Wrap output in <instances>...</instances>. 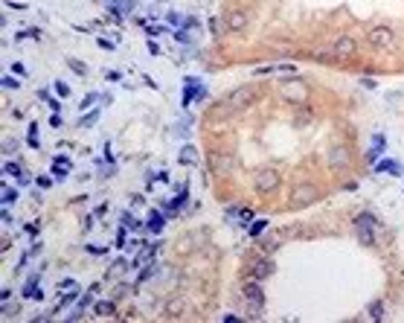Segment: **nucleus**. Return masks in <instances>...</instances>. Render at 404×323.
<instances>
[{
  "label": "nucleus",
  "instance_id": "nucleus-1",
  "mask_svg": "<svg viewBox=\"0 0 404 323\" xmlns=\"http://www.w3.org/2000/svg\"><path fill=\"white\" fill-rule=\"evenodd\" d=\"M241 294L250 306V318H262V309H265V291H262V280L256 277H247L244 286H241Z\"/></svg>",
  "mask_w": 404,
  "mask_h": 323
},
{
  "label": "nucleus",
  "instance_id": "nucleus-2",
  "mask_svg": "<svg viewBox=\"0 0 404 323\" xmlns=\"http://www.w3.org/2000/svg\"><path fill=\"white\" fill-rule=\"evenodd\" d=\"M355 230H358V242H361L364 248H372V245L378 242L381 224L372 219L370 213H361V216H355Z\"/></svg>",
  "mask_w": 404,
  "mask_h": 323
},
{
  "label": "nucleus",
  "instance_id": "nucleus-3",
  "mask_svg": "<svg viewBox=\"0 0 404 323\" xmlns=\"http://www.w3.org/2000/svg\"><path fill=\"white\" fill-rule=\"evenodd\" d=\"M282 99L288 105H305L308 102V85H305L303 79H285L282 82Z\"/></svg>",
  "mask_w": 404,
  "mask_h": 323
},
{
  "label": "nucleus",
  "instance_id": "nucleus-4",
  "mask_svg": "<svg viewBox=\"0 0 404 323\" xmlns=\"http://www.w3.org/2000/svg\"><path fill=\"white\" fill-rule=\"evenodd\" d=\"M329 50H332V61H346V58H352L355 55L358 41H355L352 35H337L335 41L329 44Z\"/></svg>",
  "mask_w": 404,
  "mask_h": 323
},
{
  "label": "nucleus",
  "instance_id": "nucleus-5",
  "mask_svg": "<svg viewBox=\"0 0 404 323\" xmlns=\"http://www.w3.org/2000/svg\"><path fill=\"white\" fill-rule=\"evenodd\" d=\"M238 166V157L233 152H212L209 154V169L215 175H230Z\"/></svg>",
  "mask_w": 404,
  "mask_h": 323
},
{
  "label": "nucleus",
  "instance_id": "nucleus-6",
  "mask_svg": "<svg viewBox=\"0 0 404 323\" xmlns=\"http://www.w3.org/2000/svg\"><path fill=\"white\" fill-rule=\"evenodd\" d=\"M317 201V192L311 184H297V187L291 189V195H288V204L294 207V210H300V207H308Z\"/></svg>",
  "mask_w": 404,
  "mask_h": 323
},
{
  "label": "nucleus",
  "instance_id": "nucleus-7",
  "mask_svg": "<svg viewBox=\"0 0 404 323\" xmlns=\"http://www.w3.org/2000/svg\"><path fill=\"white\" fill-rule=\"evenodd\" d=\"M279 184H282V178H279L276 169H259L253 175V187L259 189V192H273Z\"/></svg>",
  "mask_w": 404,
  "mask_h": 323
},
{
  "label": "nucleus",
  "instance_id": "nucleus-8",
  "mask_svg": "<svg viewBox=\"0 0 404 323\" xmlns=\"http://www.w3.org/2000/svg\"><path fill=\"white\" fill-rule=\"evenodd\" d=\"M367 41H370L372 47H378V50H387V47H393L396 35H393V29H390V26L378 23V26H370V32H367Z\"/></svg>",
  "mask_w": 404,
  "mask_h": 323
},
{
  "label": "nucleus",
  "instance_id": "nucleus-9",
  "mask_svg": "<svg viewBox=\"0 0 404 323\" xmlns=\"http://www.w3.org/2000/svg\"><path fill=\"white\" fill-rule=\"evenodd\" d=\"M253 102H256L253 87H236L233 93H227V108H233V111H244V108H250Z\"/></svg>",
  "mask_w": 404,
  "mask_h": 323
},
{
  "label": "nucleus",
  "instance_id": "nucleus-10",
  "mask_svg": "<svg viewBox=\"0 0 404 323\" xmlns=\"http://www.w3.org/2000/svg\"><path fill=\"white\" fill-rule=\"evenodd\" d=\"M273 271H276V262L270 254H259L250 262V277H256V280H268V277H273Z\"/></svg>",
  "mask_w": 404,
  "mask_h": 323
},
{
  "label": "nucleus",
  "instance_id": "nucleus-11",
  "mask_svg": "<svg viewBox=\"0 0 404 323\" xmlns=\"http://www.w3.org/2000/svg\"><path fill=\"white\" fill-rule=\"evenodd\" d=\"M326 160H329L332 169H346V166L352 163V152H349L346 146H332L329 154H326Z\"/></svg>",
  "mask_w": 404,
  "mask_h": 323
},
{
  "label": "nucleus",
  "instance_id": "nucleus-12",
  "mask_svg": "<svg viewBox=\"0 0 404 323\" xmlns=\"http://www.w3.org/2000/svg\"><path fill=\"white\" fill-rule=\"evenodd\" d=\"M247 23H250V12H244V9H236V12L227 15V29L230 32H244Z\"/></svg>",
  "mask_w": 404,
  "mask_h": 323
},
{
  "label": "nucleus",
  "instance_id": "nucleus-13",
  "mask_svg": "<svg viewBox=\"0 0 404 323\" xmlns=\"http://www.w3.org/2000/svg\"><path fill=\"white\" fill-rule=\"evenodd\" d=\"M73 169V160H70L67 154H58V157H52V178L55 181H64Z\"/></svg>",
  "mask_w": 404,
  "mask_h": 323
},
{
  "label": "nucleus",
  "instance_id": "nucleus-14",
  "mask_svg": "<svg viewBox=\"0 0 404 323\" xmlns=\"http://www.w3.org/2000/svg\"><path fill=\"white\" fill-rule=\"evenodd\" d=\"M311 122H314V108H308V102L297 105V111H294V125H297V128H305V125H311Z\"/></svg>",
  "mask_w": 404,
  "mask_h": 323
},
{
  "label": "nucleus",
  "instance_id": "nucleus-15",
  "mask_svg": "<svg viewBox=\"0 0 404 323\" xmlns=\"http://www.w3.org/2000/svg\"><path fill=\"white\" fill-rule=\"evenodd\" d=\"M279 245H282V239L276 236V233H265V236H259V251L262 254H276L279 251Z\"/></svg>",
  "mask_w": 404,
  "mask_h": 323
},
{
  "label": "nucleus",
  "instance_id": "nucleus-16",
  "mask_svg": "<svg viewBox=\"0 0 404 323\" xmlns=\"http://www.w3.org/2000/svg\"><path fill=\"white\" fill-rule=\"evenodd\" d=\"M384 149H387V140H384V134H375V137H372V149L367 152V160H370V163H375V160H378V154H384Z\"/></svg>",
  "mask_w": 404,
  "mask_h": 323
},
{
  "label": "nucleus",
  "instance_id": "nucleus-17",
  "mask_svg": "<svg viewBox=\"0 0 404 323\" xmlns=\"http://www.w3.org/2000/svg\"><path fill=\"white\" fill-rule=\"evenodd\" d=\"M93 312H96L99 318H114V315H117V300H96V303H93Z\"/></svg>",
  "mask_w": 404,
  "mask_h": 323
},
{
  "label": "nucleus",
  "instance_id": "nucleus-18",
  "mask_svg": "<svg viewBox=\"0 0 404 323\" xmlns=\"http://www.w3.org/2000/svg\"><path fill=\"white\" fill-rule=\"evenodd\" d=\"M73 300H79V289H67L61 297H58V303L52 306V315H58V312H64V309L73 303Z\"/></svg>",
  "mask_w": 404,
  "mask_h": 323
},
{
  "label": "nucleus",
  "instance_id": "nucleus-19",
  "mask_svg": "<svg viewBox=\"0 0 404 323\" xmlns=\"http://www.w3.org/2000/svg\"><path fill=\"white\" fill-rule=\"evenodd\" d=\"M375 172L381 175V172H390V175H402V166L393 160V157H381V160H375Z\"/></svg>",
  "mask_w": 404,
  "mask_h": 323
},
{
  "label": "nucleus",
  "instance_id": "nucleus-20",
  "mask_svg": "<svg viewBox=\"0 0 404 323\" xmlns=\"http://www.w3.org/2000/svg\"><path fill=\"white\" fill-rule=\"evenodd\" d=\"M178 160H181L184 166H195V163H198V149H195V146H184L181 154H178Z\"/></svg>",
  "mask_w": 404,
  "mask_h": 323
},
{
  "label": "nucleus",
  "instance_id": "nucleus-21",
  "mask_svg": "<svg viewBox=\"0 0 404 323\" xmlns=\"http://www.w3.org/2000/svg\"><path fill=\"white\" fill-rule=\"evenodd\" d=\"M209 32L215 35V38L230 32V29H227V17H209Z\"/></svg>",
  "mask_w": 404,
  "mask_h": 323
},
{
  "label": "nucleus",
  "instance_id": "nucleus-22",
  "mask_svg": "<svg viewBox=\"0 0 404 323\" xmlns=\"http://www.w3.org/2000/svg\"><path fill=\"white\" fill-rule=\"evenodd\" d=\"M99 117H102V108H90V111L79 119V125H82V128H90V125H96V122H99Z\"/></svg>",
  "mask_w": 404,
  "mask_h": 323
},
{
  "label": "nucleus",
  "instance_id": "nucleus-23",
  "mask_svg": "<svg viewBox=\"0 0 404 323\" xmlns=\"http://www.w3.org/2000/svg\"><path fill=\"white\" fill-rule=\"evenodd\" d=\"M146 227H149V233H152V236H157V233L163 230V216L152 210V213H149V224H146Z\"/></svg>",
  "mask_w": 404,
  "mask_h": 323
},
{
  "label": "nucleus",
  "instance_id": "nucleus-24",
  "mask_svg": "<svg viewBox=\"0 0 404 323\" xmlns=\"http://www.w3.org/2000/svg\"><path fill=\"white\" fill-rule=\"evenodd\" d=\"M125 271H128V262H125V259H117V262H111L105 280H114V277H119V274H125Z\"/></svg>",
  "mask_w": 404,
  "mask_h": 323
},
{
  "label": "nucleus",
  "instance_id": "nucleus-25",
  "mask_svg": "<svg viewBox=\"0 0 404 323\" xmlns=\"http://www.w3.org/2000/svg\"><path fill=\"white\" fill-rule=\"evenodd\" d=\"M3 172H6L9 178H17V181L23 178V172H20V166H17V160H6V163H3Z\"/></svg>",
  "mask_w": 404,
  "mask_h": 323
},
{
  "label": "nucleus",
  "instance_id": "nucleus-26",
  "mask_svg": "<svg viewBox=\"0 0 404 323\" xmlns=\"http://www.w3.org/2000/svg\"><path fill=\"white\" fill-rule=\"evenodd\" d=\"M265 230H268V219H259V221H253V224H250V236L253 239L265 236Z\"/></svg>",
  "mask_w": 404,
  "mask_h": 323
},
{
  "label": "nucleus",
  "instance_id": "nucleus-27",
  "mask_svg": "<svg viewBox=\"0 0 404 323\" xmlns=\"http://www.w3.org/2000/svg\"><path fill=\"white\" fill-rule=\"evenodd\" d=\"M15 201H17V189H15V187H9V184H3V204L12 207Z\"/></svg>",
  "mask_w": 404,
  "mask_h": 323
},
{
  "label": "nucleus",
  "instance_id": "nucleus-28",
  "mask_svg": "<svg viewBox=\"0 0 404 323\" xmlns=\"http://www.w3.org/2000/svg\"><path fill=\"white\" fill-rule=\"evenodd\" d=\"M26 146H32V149H41V143H38V125H29V131H26Z\"/></svg>",
  "mask_w": 404,
  "mask_h": 323
},
{
  "label": "nucleus",
  "instance_id": "nucleus-29",
  "mask_svg": "<svg viewBox=\"0 0 404 323\" xmlns=\"http://www.w3.org/2000/svg\"><path fill=\"white\" fill-rule=\"evenodd\" d=\"M117 9L122 12V15H131L137 9V0H117Z\"/></svg>",
  "mask_w": 404,
  "mask_h": 323
},
{
  "label": "nucleus",
  "instance_id": "nucleus-30",
  "mask_svg": "<svg viewBox=\"0 0 404 323\" xmlns=\"http://www.w3.org/2000/svg\"><path fill=\"white\" fill-rule=\"evenodd\" d=\"M154 271H157L154 265H149V268H143V271H140V277H137V286H146V283H149V280L154 277Z\"/></svg>",
  "mask_w": 404,
  "mask_h": 323
},
{
  "label": "nucleus",
  "instance_id": "nucleus-31",
  "mask_svg": "<svg viewBox=\"0 0 404 323\" xmlns=\"http://www.w3.org/2000/svg\"><path fill=\"white\" fill-rule=\"evenodd\" d=\"M93 303H96V291L87 289V294H82V297H79V306H82V309H90Z\"/></svg>",
  "mask_w": 404,
  "mask_h": 323
},
{
  "label": "nucleus",
  "instance_id": "nucleus-32",
  "mask_svg": "<svg viewBox=\"0 0 404 323\" xmlns=\"http://www.w3.org/2000/svg\"><path fill=\"white\" fill-rule=\"evenodd\" d=\"M67 64H70V70H73L76 76H84V73H87V67H84V61H79V58H67Z\"/></svg>",
  "mask_w": 404,
  "mask_h": 323
},
{
  "label": "nucleus",
  "instance_id": "nucleus-33",
  "mask_svg": "<svg viewBox=\"0 0 404 323\" xmlns=\"http://www.w3.org/2000/svg\"><path fill=\"white\" fill-rule=\"evenodd\" d=\"M184 312V300H169V309H166V315H172V318H178Z\"/></svg>",
  "mask_w": 404,
  "mask_h": 323
},
{
  "label": "nucleus",
  "instance_id": "nucleus-34",
  "mask_svg": "<svg viewBox=\"0 0 404 323\" xmlns=\"http://www.w3.org/2000/svg\"><path fill=\"white\" fill-rule=\"evenodd\" d=\"M238 224H241V227H250V224H253V213H250V210H244V207L238 210Z\"/></svg>",
  "mask_w": 404,
  "mask_h": 323
},
{
  "label": "nucleus",
  "instance_id": "nucleus-35",
  "mask_svg": "<svg viewBox=\"0 0 404 323\" xmlns=\"http://www.w3.org/2000/svg\"><path fill=\"white\" fill-rule=\"evenodd\" d=\"M15 149H17V140L15 137H6V140H3V154L9 157V154H15Z\"/></svg>",
  "mask_w": 404,
  "mask_h": 323
},
{
  "label": "nucleus",
  "instance_id": "nucleus-36",
  "mask_svg": "<svg viewBox=\"0 0 404 323\" xmlns=\"http://www.w3.org/2000/svg\"><path fill=\"white\" fill-rule=\"evenodd\" d=\"M370 318H372V321H381V318H384V303H372V306H370Z\"/></svg>",
  "mask_w": 404,
  "mask_h": 323
},
{
  "label": "nucleus",
  "instance_id": "nucleus-37",
  "mask_svg": "<svg viewBox=\"0 0 404 323\" xmlns=\"http://www.w3.org/2000/svg\"><path fill=\"white\" fill-rule=\"evenodd\" d=\"M0 85L6 87V90H17V87H20V82H17L15 76H9V73H6V76H3V82H0Z\"/></svg>",
  "mask_w": 404,
  "mask_h": 323
},
{
  "label": "nucleus",
  "instance_id": "nucleus-38",
  "mask_svg": "<svg viewBox=\"0 0 404 323\" xmlns=\"http://www.w3.org/2000/svg\"><path fill=\"white\" fill-rule=\"evenodd\" d=\"M273 73H288V76H294V73H297V64H291V61H288V64H273Z\"/></svg>",
  "mask_w": 404,
  "mask_h": 323
},
{
  "label": "nucleus",
  "instance_id": "nucleus-39",
  "mask_svg": "<svg viewBox=\"0 0 404 323\" xmlns=\"http://www.w3.org/2000/svg\"><path fill=\"white\" fill-rule=\"evenodd\" d=\"M311 55H314V58H320V61H329V58H332V50H329V47H317Z\"/></svg>",
  "mask_w": 404,
  "mask_h": 323
},
{
  "label": "nucleus",
  "instance_id": "nucleus-40",
  "mask_svg": "<svg viewBox=\"0 0 404 323\" xmlns=\"http://www.w3.org/2000/svg\"><path fill=\"white\" fill-rule=\"evenodd\" d=\"M38 230H41V224H38V221H29V224L23 227V233H26L29 239H35V236H38Z\"/></svg>",
  "mask_w": 404,
  "mask_h": 323
},
{
  "label": "nucleus",
  "instance_id": "nucleus-41",
  "mask_svg": "<svg viewBox=\"0 0 404 323\" xmlns=\"http://www.w3.org/2000/svg\"><path fill=\"white\" fill-rule=\"evenodd\" d=\"M166 20L172 26H181V23H184V15H181V12H166Z\"/></svg>",
  "mask_w": 404,
  "mask_h": 323
},
{
  "label": "nucleus",
  "instance_id": "nucleus-42",
  "mask_svg": "<svg viewBox=\"0 0 404 323\" xmlns=\"http://www.w3.org/2000/svg\"><path fill=\"white\" fill-rule=\"evenodd\" d=\"M17 309H20L17 303H12V306H9V303H3V318H15Z\"/></svg>",
  "mask_w": 404,
  "mask_h": 323
},
{
  "label": "nucleus",
  "instance_id": "nucleus-43",
  "mask_svg": "<svg viewBox=\"0 0 404 323\" xmlns=\"http://www.w3.org/2000/svg\"><path fill=\"white\" fill-rule=\"evenodd\" d=\"M9 70H12V73H15V76H20V79H23V76H26V73H29V70L23 67V64H20V61H15V64H9Z\"/></svg>",
  "mask_w": 404,
  "mask_h": 323
},
{
  "label": "nucleus",
  "instance_id": "nucleus-44",
  "mask_svg": "<svg viewBox=\"0 0 404 323\" xmlns=\"http://www.w3.org/2000/svg\"><path fill=\"white\" fill-rule=\"evenodd\" d=\"M96 44H99L102 50H108V52H111V50H117V44H114L111 38H102V35H99V41H96Z\"/></svg>",
  "mask_w": 404,
  "mask_h": 323
},
{
  "label": "nucleus",
  "instance_id": "nucleus-45",
  "mask_svg": "<svg viewBox=\"0 0 404 323\" xmlns=\"http://www.w3.org/2000/svg\"><path fill=\"white\" fill-rule=\"evenodd\" d=\"M55 90H58V96H61V99H67V96H70L67 82H55Z\"/></svg>",
  "mask_w": 404,
  "mask_h": 323
},
{
  "label": "nucleus",
  "instance_id": "nucleus-46",
  "mask_svg": "<svg viewBox=\"0 0 404 323\" xmlns=\"http://www.w3.org/2000/svg\"><path fill=\"white\" fill-rule=\"evenodd\" d=\"M270 73H273V64H262V67L253 70V76H270Z\"/></svg>",
  "mask_w": 404,
  "mask_h": 323
},
{
  "label": "nucleus",
  "instance_id": "nucleus-47",
  "mask_svg": "<svg viewBox=\"0 0 404 323\" xmlns=\"http://www.w3.org/2000/svg\"><path fill=\"white\" fill-rule=\"evenodd\" d=\"M198 26V17H184V23H181V29H195Z\"/></svg>",
  "mask_w": 404,
  "mask_h": 323
},
{
  "label": "nucleus",
  "instance_id": "nucleus-48",
  "mask_svg": "<svg viewBox=\"0 0 404 323\" xmlns=\"http://www.w3.org/2000/svg\"><path fill=\"white\" fill-rule=\"evenodd\" d=\"M50 125H52V128H61V125H64V119H61V114H55V111H52Z\"/></svg>",
  "mask_w": 404,
  "mask_h": 323
},
{
  "label": "nucleus",
  "instance_id": "nucleus-49",
  "mask_svg": "<svg viewBox=\"0 0 404 323\" xmlns=\"http://www.w3.org/2000/svg\"><path fill=\"white\" fill-rule=\"evenodd\" d=\"M35 184H38V187H52V178H47V175H41V178H35Z\"/></svg>",
  "mask_w": 404,
  "mask_h": 323
},
{
  "label": "nucleus",
  "instance_id": "nucleus-50",
  "mask_svg": "<svg viewBox=\"0 0 404 323\" xmlns=\"http://www.w3.org/2000/svg\"><path fill=\"white\" fill-rule=\"evenodd\" d=\"M87 254H93V256H105V248H96V245H87Z\"/></svg>",
  "mask_w": 404,
  "mask_h": 323
},
{
  "label": "nucleus",
  "instance_id": "nucleus-51",
  "mask_svg": "<svg viewBox=\"0 0 404 323\" xmlns=\"http://www.w3.org/2000/svg\"><path fill=\"white\" fill-rule=\"evenodd\" d=\"M47 105H50L55 114H61V102H58V99H52V96H50V99H47Z\"/></svg>",
  "mask_w": 404,
  "mask_h": 323
},
{
  "label": "nucleus",
  "instance_id": "nucleus-52",
  "mask_svg": "<svg viewBox=\"0 0 404 323\" xmlns=\"http://www.w3.org/2000/svg\"><path fill=\"white\" fill-rule=\"evenodd\" d=\"M0 216H3V224H12V213H9L6 204H3V213H0Z\"/></svg>",
  "mask_w": 404,
  "mask_h": 323
},
{
  "label": "nucleus",
  "instance_id": "nucleus-53",
  "mask_svg": "<svg viewBox=\"0 0 404 323\" xmlns=\"http://www.w3.org/2000/svg\"><path fill=\"white\" fill-rule=\"evenodd\" d=\"M93 102H96V93H87V96H84V102H82V108H90Z\"/></svg>",
  "mask_w": 404,
  "mask_h": 323
},
{
  "label": "nucleus",
  "instance_id": "nucleus-54",
  "mask_svg": "<svg viewBox=\"0 0 404 323\" xmlns=\"http://www.w3.org/2000/svg\"><path fill=\"white\" fill-rule=\"evenodd\" d=\"M143 29H146V32H149V35H160V32H163V26H149V23H146Z\"/></svg>",
  "mask_w": 404,
  "mask_h": 323
},
{
  "label": "nucleus",
  "instance_id": "nucleus-55",
  "mask_svg": "<svg viewBox=\"0 0 404 323\" xmlns=\"http://www.w3.org/2000/svg\"><path fill=\"white\" fill-rule=\"evenodd\" d=\"M108 79H111V82H119V79H122V73H119V70H108Z\"/></svg>",
  "mask_w": 404,
  "mask_h": 323
},
{
  "label": "nucleus",
  "instance_id": "nucleus-56",
  "mask_svg": "<svg viewBox=\"0 0 404 323\" xmlns=\"http://www.w3.org/2000/svg\"><path fill=\"white\" fill-rule=\"evenodd\" d=\"M73 286H76V280H73V277H64V280H61V289H73Z\"/></svg>",
  "mask_w": 404,
  "mask_h": 323
},
{
  "label": "nucleus",
  "instance_id": "nucleus-57",
  "mask_svg": "<svg viewBox=\"0 0 404 323\" xmlns=\"http://www.w3.org/2000/svg\"><path fill=\"white\" fill-rule=\"evenodd\" d=\"M175 38H178L181 44H189V35H186V32H175Z\"/></svg>",
  "mask_w": 404,
  "mask_h": 323
},
{
  "label": "nucleus",
  "instance_id": "nucleus-58",
  "mask_svg": "<svg viewBox=\"0 0 404 323\" xmlns=\"http://www.w3.org/2000/svg\"><path fill=\"white\" fill-rule=\"evenodd\" d=\"M6 3H9L12 9H26V3H17V0H6Z\"/></svg>",
  "mask_w": 404,
  "mask_h": 323
},
{
  "label": "nucleus",
  "instance_id": "nucleus-59",
  "mask_svg": "<svg viewBox=\"0 0 404 323\" xmlns=\"http://www.w3.org/2000/svg\"><path fill=\"white\" fill-rule=\"evenodd\" d=\"M122 294H128V286L122 283V286H117V297H122Z\"/></svg>",
  "mask_w": 404,
  "mask_h": 323
}]
</instances>
